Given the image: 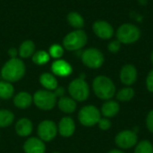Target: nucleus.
I'll return each mask as SVG.
<instances>
[{"mask_svg": "<svg viewBox=\"0 0 153 153\" xmlns=\"http://www.w3.org/2000/svg\"><path fill=\"white\" fill-rule=\"evenodd\" d=\"M92 90L95 96L104 101L112 100L117 92L114 82L106 75H98L93 79Z\"/></svg>", "mask_w": 153, "mask_h": 153, "instance_id": "1", "label": "nucleus"}, {"mask_svg": "<svg viewBox=\"0 0 153 153\" xmlns=\"http://www.w3.org/2000/svg\"><path fill=\"white\" fill-rule=\"evenodd\" d=\"M26 67L20 58H10L1 69V76L4 81L11 83L20 81L25 74Z\"/></svg>", "mask_w": 153, "mask_h": 153, "instance_id": "2", "label": "nucleus"}, {"mask_svg": "<svg viewBox=\"0 0 153 153\" xmlns=\"http://www.w3.org/2000/svg\"><path fill=\"white\" fill-rule=\"evenodd\" d=\"M32 97L34 105L40 110H51L57 103V97L52 91L39 90L32 95Z\"/></svg>", "mask_w": 153, "mask_h": 153, "instance_id": "3", "label": "nucleus"}, {"mask_svg": "<svg viewBox=\"0 0 153 153\" xmlns=\"http://www.w3.org/2000/svg\"><path fill=\"white\" fill-rule=\"evenodd\" d=\"M68 93L76 102H83L89 99L90 87L85 79L78 77L74 79L68 85Z\"/></svg>", "mask_w": 153, "mask_h": 153, "instance_id": "4", "label": "nucleus"}, {"mask_svg": "<svg viewBox=\"0 0 153 153\" xmlns=\"http://www.w3.org/2000/svg\"><path fill=\"white\" fill-rule=\"evenodd\" d=\"M101 117L100 110L93 105L83 106L78 113V120L80 124L86 127H92L96 126Z\"/></svg>", "mask_w": 153, "mask_h": 153, "instance_id": "5", "label": "nucleus"}, {"mask_svg": "<svg viewBox=\"0 0 153 153\" xmlns=\"http://www.w3.org/2000/svg\"><path fill=\"white\" fill-rule=\"evenodd\" d=\"M88 37L84 30H75L68 33L63 40L64 48L68 51H77L82 49L87 43Z\"/></svg>", "mask_w": 153, "mask_h": 153, "instance_id": "6", "label": "nucleus"}, {"mask_svg": "<svg viewBox=\"0 0 153 153\" xmlns=\"http://www.w3.org/2000/svg\"><path fill=\"white\" fill-rule=\"evenodd\" d=\"M116 35L120 43L133 44L140 39L141 30L133 23H125L117 29Z\"/></svg>", "mask_w": 153, "mask_h": 153, "instance_id": "7", "label": "nucleus"}, {"mask_svg": "<svg viewBox=\"0 0 153 153\" xmlns=\"http://www.w3.org/2000/svg\"><path fill=\"white\" fill-rule=\"evenodd\" d=\"M82 61L85 66L91 69H99L102 66L105 61L103 53L95 48L85 49L81 56Z\"/></svg>", "mask_w": 153, "mask_h": 153, "instance_id": "8", "label": "nucleus"}, {"mask_svg": "<svg viewBox=\"0 0 153 153\" xmlns=\"http://www.w3.org/2000/svg\"><path fill=\"white\" fill-rule=\"evenodd\" d=\"M138 134L134 130L126 129L117 133L115 136V143L120 150H130L138 143Z\"/></svg>", "mask_w": 153, "mask_h": 153, "instance_id": "9", "label": "nucleus"}, {"mask_svg": "<svg viewBox=\"0 0 153 153\" xmlns=\"http://www.w3.org/2000/svg\"><path fill=\"white\" fill-rule=\"evenodd\" d=\"M38 135L44 143L53 141L57 135V126L52 120H43L38 126Z\"/></svg>", "mask_w": 153, "mask_h": 153, "instance_id": "10", "label": "nucleus"}, {"mask_svg": "<svg viewBox=\"0 0 153 153\" xmlns=\"http://www.w3.org/2000/svg\"><path fill=\"white\" fill-rule=\"evenodd\" d=\"M119 78L124 85L131 87L136 82L138 78V73L136 67L131 64L125 65L120 70Z\"/></svg>", "mask_w": 153, "mask_h": 153, "instance_id": "11", "label": "nucleus"}, {"mask_svg": "<svg viewBox=\"0 0 153 153\" xmlns=\"http://www.w3.org/2000/svg\"><path fill=\"white\" fill-rule=\"evenodd\" d=\"M92 30L97 37L102 39H109L114 35V29L112 25L103 20L96 21L92 25Z\"/></svg>", "mask_w": 153, "mask_h": 153, "instance_id": "12", "label": "nucleus"}, {"mask_svg": "<svg viewBox=\"0 0 153 153\" xmlns=\"http://www.w3.org/2000/svg\"><path fill=\"white\" fill-rule=\"evenodd\" d=\"M58 134L65 138L71 137L75 132V123L74 120L70 117H62L57 126Z\"/></svg>", "mask_w": 153, "mask_h": 153, "instance_id": "13", "label": "nucleus"}, {"mask_svg": "<svg viewBox=\"0 0 153 153\" xmlns=\"http://www.w3.org/2000/svg\"><path fill=\"white\" fill-rule=\"evenodd\" d=\"M23 152L25 153H45V143L39 137H30L23 143Z\"/></svg>", "mask_w": 153, "mask_h": 153, "instance_id": "14", "label": "nucleus"}, {"mask_svg": "<svg viewBox=\"0 0 153 153\" xmlns=\"http://www.w3.org/2000/svg\"><path fill=\"white\" fill-rule=\"evenodd\" d=\"M100 110L103 117L111 119L117 117L118 113L120 112V105L117 100H105L104 103L101 105V108Z\"/></svg>", "mask_w": 153, "mask_h": 153, "instance_id": "15", "label": "nucleus"}, {"mask_svg": "<svg viewBox=\"0 0 153 153\" xmlns=\"http://www.w3.org/2000/svg\"><path fill=\"white\" fill-rule=\"evenodd\" d=\"M51 71L54 75L59 77H67L73 73V67L65 60L57 59L53 62L51 65Z\"/></svg>", "mask_w": 153, "mask_h": 153, "instance_id": "16", "label": "nucleus"}, {"mask_svg": "<svg viewBox=\"0 0 153 153\" xmlns=\"http://www.w3.org/2000/svg\"><path fill=\"white\" fill-rule=\"evenodd\" d=\"M15 133L21 137H28L33 131V124L27 117L20 118L14 126Z\"/></svg>", "mask_w": 153, "mask_h": 153, "instance_id": "17", "label": "nucleus"}, {"mask_svg": "<svg viewBox=\"0 0 153 153\" xmlns=\"http://www.w3.org/2000/svg\"><path fill=\"white\" fill-rule=\"evenodd\" d=\"M13 105L20 109H26L33 103V97L27 91H20L14 95L13 100Z\"/></svg>", "mask_w": 153, "mask_h": 153, "instance_id": "18", "label": "nucleus"}, {"mask_svg": "<svg viewBox=\"0 0 153 153\" xmlns=\"http://www.w3.org/2000/svg\"><path fill=\"white\" fill-rule=\"evenodd\" d=\"M57 107L60 111L65 114H72L75 112L77 108V103L76 101L72 99L71 97L67 96H63L59 98L57 101Z\"/></svg>", "mask_w": 153, "mask_h": 153, "instance_id": "19", "label": "nucleus"}, {"mask_svg": "<svg viewBox=\"0 0 153 153\" xmlns=\"http://www.w3.org/2000/svg\"><path fill=\"white\" fill-rule=\"evenodd\" d=\"M39 83L45 90L52 91H54L58 87V82L56 76L50 73L41 74L39 76Z\"/></svg>", "mask_w": 153, "mask_h": 153, "instance_id": "20", "label": "nucleus"}, {"mask_svg": "<svg viewBox=\"0 0 153 153\" xmlns=\"http://www.w3.org/2000/svg\"><path fill=\"white\" fill-rule=\"evenodd\" d=\"M35 53V44L31 40H25L23 41L18 49V56L22 58H28L32 56Z\"/></svg>", "mask_w": 153, "mask_h": 153, "instance_id": "21", "label": "nucleus"}, {"mask_svg": "<svg viewBox=\"0 0 153 153\" xmlns=\"http://www.w3.org/2000/svg\"><path fill=\"white\" fill-rule=\"evenodd\" d=\"M135 96L134 90L130 86H126L124 88H121L118 91L116 92V99L117 100L120 102H128L134 99Z\"/></svg>", "mask_w": 153, "mask_h": 153, "instance_id": "22", "label": "nucleus"}, {"mask_svg": "<svg viewBox=\"0 0 153 153\" xmlns=\"http://www.w3.org/2000/svg\"><path fill=\"white\" fill-rule=\"evenodd\" d=\"M67 22L68 23L75 28L76 30H82L84 26V19L83 17L77 12H71L67 15Z\"/></svg>", "mask_w": 153, "mask_h": 153, "instance_id": "23", "label": "nucleus"}, {"mask_svg": "<svg viewBox=\"0 0 153 153\" xmlns=\"http://www.w3.org/2000/svg\"><path fill=\"white\" fill-rule=\"evenodd\" d=\"M14 114L9 109H0V128H5L13 125Z\"/></svg>", "mask_w": 153, "mask_h": 153, "instance_id": "24", "label": "nucleus"}, {"mask_svg": "<svg viewBox=\"0 0 153 153\" xmlns=\"http://www.w3.org/2000/svg\"><path fill=\"white\" fill-rule=\"evenodd\" d=\"M14 94V88L13 84L6 81L0 82V99L2 100H9L13 98Z\"/></svg>", "mask_w": 153, "mask_h": 153, "instance_id": "25", "label": "nucleus"}, {"mask_svg": "<svg viewBox=\"0 0 153 153\" xmlns=\"http://www.w3.org/2000/svg\"><path fill=\"white\" fill-rule=\"evenodd\" d=\"M50 59V56L48 52L44 50H39L36 51L32 56V62L38 65H46Z\"/></svg>", "mask_w": 153, "mask_h": 153, "instance_id": "26", "label": "nucleus"}, {"mask_svg": "<svg viewBox=\"0 0 153 153\" xmlns=\"http://www.w3.org/2000/svg\"><path fill=\"white\" fill-rule=\"evenodd\" d=\"M134 153H153V144L149 140H142L134 147Z\"/></svg>", "mask_w": 153, "mask_h": 153, "instance_id": "27", "label": "nucleus"}, {"mask_svg": "<svg viewBox=\"0 0 153 153\" xmlns=\"http://www.w3.org/2000/svg\"><path fill=\"white\" fill-rule=\"evenodd\" d=\"M49 56H52L53 58H56V59H59L63 54H64V48L60 46V45H57V44H54L52 45L50 48H49Z\"/></svg>", "mask_w": 153, "mask_h": 153, "instance_id": "28", "label": "nucleus"}, {"mask_svg": "<svg viewBox=\"0 0 153 153\" xmlns=\"http://www.w3.org/2000/svg\"><path fill=\"white\" fill-rule=\"evenodd\" d=\"M98 126L100 130L102 131H108L111 128L112 126V123H111V120L109 118H107V117H102L100 119V121L98 122Z\"/></svg>", "mask_w": 153, "mask_h": 153, "instance_id": "29", "label": "nucleus"}, {"mask_svg": "<svg viewBox=\"0 0 153 153\" xmlns=\"http://www.w3.org/2000/svg\"><path fill=\"white\" fill-rule=\"evenodd\" d=\"M145 125H146L148 131L151 134H153V109L150 110L149 113L147 114L146 119H145Z\"/></svg>", "mask_w": 153, "mask_h": 153, "instance_id": "30", "label": "nucleus"}, {"mask_svg": "<svg viewBox=\"0 0 153 153\" xmlns=\"http://www.w3.org/2000/svg\"><path fill=\"white\" fill-rule=\"evenodd\" d=\"M121 48V43L118 40H112L108 45V49L111 53H117Z\"/></svg>", "mask_w": 153, "mask_h": 153, "instance_id": "31", "label": "nucleus"}, {"mask_svg": "<svg viewBox=\"0 0 153 153\" xmlns=\"http://www.w3.org/2000/svg\"><path fill=\"white\" fill-rule=\"evenodd\" d=\"M145 85H146V88L147 90L153 93V69H152L149 74H147V77H146V81H145Z\"/></svg>", "mask_w": 153, "mask_h": 153, "instance_id": "32", "label": "nucleus"}, {"mask_svg": "<svg viewBox=\"0 0 153 153\" xmlns=\"http://www.w3.org/2000/svg\"><path fill=\"white\" fill-rule=\"evenodd\" d=\"M54 92L56 93V97L57 98H61V97H63V96H65V89L63 88V87H57L55 91H54Z\"/></svg>", "mask_w": 153, "mask_h": 153, "instance_id": "33", "label": "nucleus"}, {"mask_svg": "<svg viewBox=\"0 0 153 153\" xmlns=\"http://www.w3.org/2000/svg\"><path fill=\"white\" fill-rule=\"evenodd\" d=\"M8 55L11 58H15L17 57L18 56V49L14 48H12L8 50Z\"/></svg>", "mask_w": 153, "mask_h": 153, "instance_id": "34", "label": "nucleus"}, {"mask_svg": "<svg viewBox=\"0 0 153 153\" xmlns=\"http://www.w3.org/2000/svg\"><path fill=\"white\" fill-rule=\"evenodd\" d=\"M107 153H125L122 150H119V149H114V150H111L109 152H108Z\"/></svg>", "mask_w": 153, "mask_h": 153, "instance_id": "35", "label": "nucleus"}, {"mask_svg": "<svg viewBox=\"0 0 153 153\" xmlns=\"http://www.w3.org/2000/svg\"><path fill=\"white\" fill-rule=\"evenodd\" d=\"M151 61H152V63L153 65V50L152 52V54H151Z\"/></svg>", "mask_w": 153, "mask_h": 153, "instance_id": "36", "label": "nucleus"}, {"mask_svg": "<svg viewBox=\"0 0 153 153\" xmlns=\"http://www.w3.org/2000/svg\"><path fill=\"white\" fill-rule=\"evenodd\" d=\"M52 153H60V152H52Z\"/></svg>", "mask_w": 153, "mask_h": 153, "instance_id": "37", "label": "nucleus"}]
</instances>
